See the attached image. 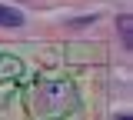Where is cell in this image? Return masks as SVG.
Listing matches in <instances>:
<instances>
[{"instance_id":"cell-1","label":"cell","mask_w":133,"mask_h":120,"mask_svg":"<svg viewBox=\"0 0 133 120\" xmlns=\"http://www.w3.org/2000/svg\"><path fill=\"white\" fill-rule=\"evenodd\" d=\"M0 23H3V27H20L23 17H20L17 10H10V7H0Z\"/></svg>"},{"instance_id":"cell-2","label":"cell","mask_w":133,"mask_h":120,"mask_svg":"<svg viewBox=\"0 0 133 120\" xmlns=\"http://www.w3.org/2000/svg\"><path fill=\"white\" fill-rule=\"evenodd\" d=\"M120 120H130V117H120Z\"/></svg>"}]
</instances>
